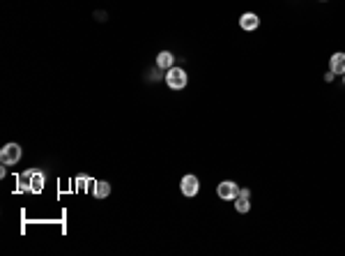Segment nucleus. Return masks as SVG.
I'll return each mask as SVG.
<instances>
[{"mask_svg": "<svg viewBox=\"0 0 345 256\" xmlns=\"http://www.w3.org/2000/svg\"><path fill=\"white\" fill-rule=\"evenodd\" d=\"M44 185H46V178H44V173L37 169H28L26 173L19 175V187H21L23 191H42Z\"/></svg>", "mask_w": 345, "mask_h": 256, "instance_id": "f257e3e1", "label": "nucleus"}, {"mask_svg": "<svg viewBox=\"0 0 345 256\" xmlns=\"http://www.w3.org/2000/svg\"><path fill=\"white\" fill-rule=\"evenodd\" d=\"M21 159V146L19 143H5L0 148V162L5 166H14Z\"/></svg>", "mask_w": 345, "mask_h": 256, "instance_id": "f03ea898", "label": "nucleus"}, {"mask_svg": "<svg viewBox=\"0 0 345 256\" xmlns=\"http://www.w3.org/2000/svg\"><path fill=\"white\" fill-rule=\"evenodd\" d=\"M166 83L170 90H182V88L187 86V72H184L182 67H170L166 74Z\"/></svg>", "mask_w": 345, "mask_h": 256, "instance_id": "7ed1b4c3", "label": "nucleus"}, {"mask_svg": "<svg viewBox=\"0 0 345 256\" xmlns=\"http://www.w3.org/2000/svg\"><path fill=\"white\" fill-rule=\"evenodd\" d=\"M180 191H182L184 197H196L200 191V180H198V175H194V173H187L182 180H180Z\"/></svg>", "mask_w": 345, "mask_h": 256, "instance_id": "20e7f679", "label": "nucleus"}, {"mask_svg": "<svg viewBox=\"0 0 345 256\" xmlns=\"http://www.w3.org/2000/svg\"><path fill=\"white\" fill-rule=\"evenodd\" d=\"M216 194H219V199H223V201H235V199L239 197V185L235 180H223L221 185L216 187Z\"/></svg>", "mask_w": 345, "mask_h": 256, "instance_id": "39448f33", "label": "nucleus"}, {"mask_svg": "<svg viewBox=\"0 0 345 256\" xmlns=\"http://www.w3.org/2000/svg\"><path fill=\"white\" fill-rule=\"evenodd\" d=\"M239 26H242V30H246V33H253L255 28L260 26V17L255 12H244L242 17H239Z\"/></svg>", "mask_w": 345, "mask_h": 256, "instance_id": "423d86ee", "label": "nucleus"}, {"mask_svg": "<svg viewBox=\"0 0 345 256\" xmlns=\"http://www.w3.org/2000/svg\"><path fill=\"white\" fill-rule=\"evenodd\" d=\"M329 70L334 72V74H345V53L343 51H338V53L331 55V60H329Z\"/></svg>", "mask_w": 345, "mask_h": 256, "instance_id": "0eeeda50", "label": "nucleus"}, {"mask_svg": "<svg viewBox=\"0 0 345 256\" xmlns=\"http://www.w3.org/2000/svg\"><path fill=\"white\" fill-rule=\"evenodd\" d=\"M156 67H161V70L175 67V55H172L170 51H161V53L156 55Z\"/></svg>", "mask_w": 345, "mask_h": 256, "instance_id": "6e6552de", "label": "nucleus"}, {"mask_svg": "<svg viewBox=\"0 0 345 256\" xmlns=\"http://www.w3.org/2000/svg\"><path fill=\"white\" fill-rule=\"evenodd\" d=\"M235 210L242 215H246L248 210H251V197H246V194H239L237 199H235Z\"/></svg>", "mask_w": 345, "mask_h": 256, "instance_id": "1a4fd4ad", "label": "nucleus"}, {"mask_svg": "<svg viewBox=\"0 0 345 256\" xmlns=\"http://www.w3.org/2000/svg\"><path fill=\"white\" fill-rule=\"evenodd\" d=\"M108 194H111V185H108L106 180L95 182V197H97V199H106Z\"/></svg>", "mask_w": 345, "mask_h": 256, "instance_id": "9d476101", "label": "nucleus"}, {"mask_svg": "<svg viewBox=\"0 0 345 256\" xmlns=\"http://www.w3.org/2000/svg\"><path fill=\"white\" fill-rule=\"evenodd\" d=\"M76 185L83 189V187H85V175H78V178H76Z\"/></svg>", "mask_w": 345, "mask_h": 256, "instance_id": "9b49d317", "label": "nucleus"}, {"mask_svg": "<svg viewBox=\"0 0 345 256\" xmlns=\"http://www.w3.org/2000/svg\"><path fill=\"white\" fill-rule=\"evenodd\" d=\"M334 77H336V74H334V72H331V70H329L327 74H324V81H334Z\"/></svg>", "mask_w": 345, "mask_h": 256, "instance_id": "f8f14e48", "label": "nucleus"}, {"mask_svg": "<svg viewBox=\"0 0 345 256\" xmlns=\"http://www.w3.org/2000/svg\"><path fill=\"white\" fill-rule=\"evenodd\" d=\"M343 83H345V74H343Z\"/></svg>", "mask_w": 345, "mask_h": 256, "instance_id": "ddd939ff", "label": "nucleus"}, {"mask_svg": "<svg viewBox=\"0 0 345 256\" xmlns=\"http://www.w3.org/2000/svg\"><path fill=\"white\" fill-rule=\"evenodd\" d=\"M320 3H327V0H320Z\"/></svg>", "mask_w": 345, "mask_h": 256, "instance_id": "4468645a", "label": "nucleus"}]
</instances>
